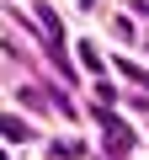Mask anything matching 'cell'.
<instances>
[{
  "instance_id": "cell-4",
  "label": "cell",
  "mask_w": 149,
  "mask_h": 160,
  "mask_svg": "<svg viewBox=\"0 0 149 160\" xmlns=\"http://www.w3.org/2000/svg\"><path fill=\"white\" fill-rule=\"evenodd\" d=\"M80 64H85V69H91V75H96V69H101V53H96V43H80Z\"/></svg>"
},
{
  "instance_id": "cell-1",
  "label": "cell",
  "mask_w": 149,
  "mask_h": 160,
  "mask_svg": "<svg viewBox=\"0 0 149 160\" xmlns=\"http://www.w3.org/2000/svg\"><path fill=\"white\" fill-rule=\"evenodd\" d=\"M91 118H96V123H101V133H107V155H112V160H123V155L133 149V128H128L112 107H91Z\"/></svg>"
},
{
  "instance_id": "cell-3",
  "label": "cell",
  "mask_w": 149,
  "mask_h": 160,
  "mask_svg": "<svg viewBox=\"0 0 149 160\" xmlns=\"http://www.w3.org/2000/svg\"><path fill=\"white\" fill-rule=\"evenodd\" d=\"M0 139H11V144H22V139H32V128H27V118H16V112H0Z\"/></svg>"
},
{
  "instance_id": "cell-5",
  "label": "cell",
  "mask_w": 149,
  "mask_h": 160,
  "mask_svg": "<svg viewBox=\"0 0 149 160\" xmlns=\"http://www.w3.org/2000/svg\"><path fill=\"white\" fill-rule=\"evenodd\" d=\"M53 155H59V160H74V155H85V144H74V139H64V144H53Z\"/></svg>"
},
{
  "instance_id": "cell-2",
  "label": "cell",
  "mask_w": 149,
  "mask_h": 160,
  "mask_svg": "<svg viewBox=\"0 0 149 160\" xmlns=\"http://www.w3.org/2000/svg\"><path fill=\"white\" fill-rule=\"evenodd\" d=\"M37 22H43V38H48V48H53V64L69 75V64H64V27H59V16L43 6V11H37Z\"/></svg>"
}]
</instances>
